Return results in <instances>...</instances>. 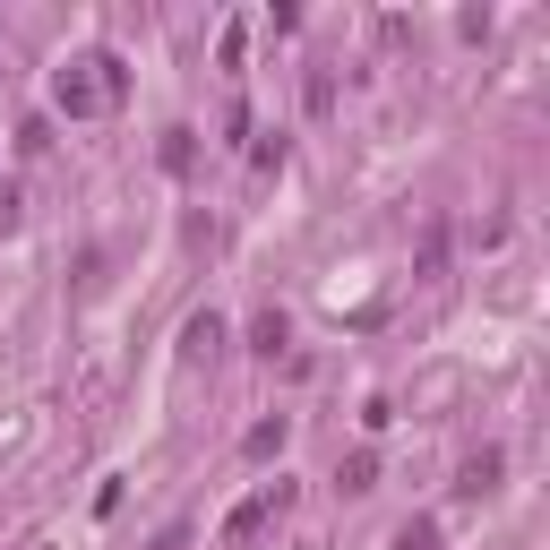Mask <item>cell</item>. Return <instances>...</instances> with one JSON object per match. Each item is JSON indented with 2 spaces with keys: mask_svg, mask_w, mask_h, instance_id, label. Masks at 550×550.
<instances>
[{
  "mask_svg": "<svg viewBox=\"0 0 550 550\" xmlns=\"http://www.w3.org/2000/svg\"><path fill=\"white\" fill-rule=\"evenodd\" d=\"M430 542H439L430 525H404V533H396V550H430Z\"/></svg>",
  "mask_w": 550,
  "mask_h": 550,
  "instance_id": "cell-1",
  "label": "cell"
},
{
  "mask_svg": "<svg viewBox=\"0 0 550 550\" xmlns=\"http://www.w3.org/2000/svg\"><path fill=\"white\" fill-rule=\"evenodd\" d=\"M155 550H190V533H181V525H172V533H164V542H155Z\"/></svg>",
  "mask_w": 550,
  "mask_h": 550,
  "instance_id": "cell-2",
  "label": "cell"
}]
</instances>
